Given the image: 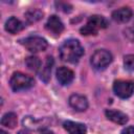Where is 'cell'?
<instances>
[{
	"mask_svg": "<svg viewBox=\"0 0 134 134\" xmlns=\"http://www.w3.org/2000/svg\"><path fill=\"white\" fill-rule=\"evenodd\" d=\"M59 52H60V58L64 62L76 63L84 54V48L77 40L69 39L66 40L60 46Z\"/></svg>",
	"mask_w": 134,
	"mask_h": 134,
	"instance_id": "1",
	"label": "cell"
},
{
	"mask_svg": "<svg viewBox=\"0 0 134 134\" xmlns=\"http://www.w3.org/2000/svg\"><path fill=\"white\" fill-rule=\"evenodd\" d=\"M9 84L14 91H21L32 87L34 80L29 75L24 74L22 72H15L10 77Z\"/></svg>",
	"mask_w": 134,
	"mask_h": 134,
	"instance_id": "2",
	"label": "cell"
},
{
	"mask_svg": "<svg viewBox=\"0 0 134 134\" xmlns=\"http://www.w3.org/2000/svg\"><path fill=\"white\" fill-rule=\"evenodd\" d=\"M114 93L120 98H128L134 93V82L128 80H117L113 84Z\"/></svg>",
	"mask_w": 134,
	"mask_h": 134,
	"instance_id": "3",
	"label": "cell"
},
{
	"mask_svg": "<svg viewBox=\"0 0 134 134\" xmlns=\"http://www.w3.org/2000/svg\"><path fill=\"white\" fill-rule=\"evenodd\" d=\"M112 62V54L106 49H98L91 55V64L95 69H105Z\"/></svg>",
	"mask_w": 134,
	"mask_h": 134,
	"instance_id": "4",
	"label": "cell"
},
{
	"mask_svg": "<svg viewBox=\"0 0 134 134\" xmlns=\"http://www.w3.org/2000/svg\"><path fill=\"white\" fill-rule=\"evenodd\" d=\"M23 46L29 50L30 52H40V51H44L47 48V41L42 38V37H38V36H34V37H28L26 39L23 40L22 42Z\"/></svg>",
	"mask_w": 134,
	"mask_h": 134,
	"instance_id": "5",
	"label": "cell"
},
{
	"mask_svg": "<svg viewBox=\"0 0 134 134\" xmlns=\"http://www.w3.org/2000/svg\"><path fill=\"white\" fill-rule=\"evenodd\" d=\"M68 103L69 105L75 110V111H85L87 108H88V100H87V97L82 95V94H79V93H74L72 95L69 96V99H68Z\"/></svg>",
	"mask_w": 134,
	"mask_h": 134,
	"instance_id": "6",
	"label": "cell"
},
{
	"mask_svg": "<svg viewBox=\"0 0 134 134\" xmlns=\"http://www.w3.org/2000/svg\"><path fill=\"white\" fill-rule=\"evenodd\" d=\"M46 29L54 35H60L64 29V24L61 19L54 15L50 16L46 22Z\"/></svg>",
	"mask_w": 134,
	"mask_h": 134,
	"instance_id": "7",
	"label": "cell"
},
{
	"mask_svg": "<svg viewBox=\"0 0 134 134\" xmlns=\"http://www.w3.org/2000/svg\"><path fill=\"white\" fill-rule=\"evenodd\" d=\"M74 77V73L71 69L62 66L57 69V79L62 85H69Z\"/></svg>",
	"mask_w": 134,
	"mask_h": 134,
	"instance_id": "8",
	"label": "cell"
},
{
	"mask_svg": "<svg viewBox=\"0 0 134 134\" xmlns=\"http://www.w3.org/2000/svg\"><path fill=\"white\" fill-rule=\"evenodd\" d=\"M133 16V12L130 7H120L112 13V18L114 21L119 22V23H126L128 22Z\"/></svg>",
	"mask_w": 134,
	"mask_h": 134,
	"instance_id": "9",
	"label": "cell"
},
{
	"mask_svg": "<svg viewBox=\"0 0 134 134\" xmlns=\"http://www.w3.org/2000/svg\"><path fill=\"white\" fill-rule=\"evenodd\" d=\"M63 127L69 134H86L87 133L86 126L81 122L66 120V121H64Z\"/></svg>",
	"mask_w": 134,
	"mask_h": 134,
	"instance_id": "10",
	"label": "cell"
},
{
	"mask_svg": "<svg viewBox=\"0 0 134 134\" xmlns=\"http://www.w3.org/2000/svg\"><path fill=\"white\" fill-rule=\"evenodd\" d=\"M105 114L109 120L118 125H126L128 121V116L118 110H106Z\"/></svg>",
	"mask_w": 134,
	"mask_h": 134,
	"instance_id": "11",
	"label": "cell"
},
{
	"mask_svg": "<svg viewBox=\"0 0 134 134\" xmlns=\"http://www.w3.org/2000/svg\"><path fill=\"white\" fill-rule=\"evenodd\" d=\"M24 28L23 23L16 17H10L5 22V30L9 34H17Z\"/></svg>",
	"mask_w": 134,
	"mask_h": 134,
	"instance_id": "12",
	"label": "cell"
},
{
	"mask_svg": "<svg viewBox=\"0 0 134 134\" xmlns=\"http://www.w3.org/2000/svg\"><path fill=\"white\" fill-rule=\"evenodd\" d=\"M87 23L91 24L97 30L100 29V28H106L108 26V21L103 16H98V15H93V16L89 17Z\"/></svg>",
	"mask_w": 134,
	"mask_h": 134,
	"instance_id": "13",
	"label": "cell"
},
{
	"mask_svg": "<svg viewBox=\"0 0 134 134\" xmlns=\"http://www.w3.org/2000/svg\"><path fill=\"white\" fill-rule=\"evenodd\" d=\"M17 121H18L17 115L14 112L5 113L1 118V125L6 127V128H10V129H13L17 126Z\"/></svg>",
	"mask_w": 134,
	"mask_h": 134,
	"instance_id": "14",
	"label": "cell"
},
{
	"mask_svg": "<svg viewBox=\"0 0 134 134\" xmlns=\"http://www.w3.org/2000/svg\"><path fill=\"white\" fill-rule=\"evenodd\" d=\"M53 65V59L51 57H47V60H46V63H45V66L43 67L42 69V72H41V80L44 81L45 83L48 82L49 77H50V73H51V67Z\"/></svg>",
	"mask_w": 134,
	"mask_h": 134,
	"instance_id": "15",
	"label": "cell"
},
{
	"mask_svg": "<svg viewBox=\"0 0 134 134\" xmlns=\"http://www.w3.org/2000/svg\"><path fill=\"white\" fill-rule=\"evenodd\" d=\"M42 17H43V12L38 8H31L25 13V18L29 23L37 22L40 19H42Z\"/></svg>",
	"mask_w": 134,
	"mask_h": 134,
	"instance_id": "16",
	"label": "cell"
},
{
	"mask_svg": "<svg viewBox=\"0 0 134 134\" xmlns=\"http://www.w3.org/2000/svg\"><path fill=\"white\" fill-rule=\"evenodd\" d=\"M25 64L27 66V68L34 72H37L40 67H41V61L38 57H35V55H30V57H27L25 59Z\"/></svg>",
	"mask_w": 134,
	"mask_h": 134,
	"instance_id": "17",
	"label": "cell"
},
{
	"mask_svg": "<svg viewBox=\"0 0 134 134\" xmlns=\"http://www.w3.org/2000/svg\"><path fill=\"white\" fill-rule=\"evenodd\" d=\"M23 126L27 129H30V130H37L40 126L39 124V120H37L36 118L31 117V116H26L23 118Z\"/></svg>",
	"mask_w": 134,
	"mask_h": 134,
	"instance_id": "18",
	"label": "cell"
},
{
	"mask_svg": "<svg viewBox=\"0 0 134 134\" xmlns=\"http://www.w3.org/2000/svg\"><path fill=\"white\" fill-rule=\"evenodd\" d=\"M124 66H125V69H127L129 71H133L134 70V54L125 55V58H124Z\"/></svg>",
	"mask_w": 134,
	"mask_h": 134,
	"instance_id": "19",
	"label": "cell"
},
{
	"mask_svg": "<svg viewBox=\"0 0 134 134\" xmlns=\"http://www.w3.org/2000/svg\"><path fill=\"white\" fill-rule=\"evenodd\" d=\"M80 31H81V34L84 35V36H89V35H96L98 30H97L96 28H94L91 24L87 23L86 25H84V26L80 29Z\"/></svg>",
	"mask_w": 134,
	"mask_h": 134,
	"instance_id": "20",
	"label": "cell"
},
{
	"mask_svg": "<svg viewBox=\"0 0 134 134\" xmlns=\"http://www.w3.org/2000/svg\"><path fill=\"white\" fill-rule=\"evenodd\" d=\"M125 36L130 41H134V28H127L125 30Z\"/></svg>",
	"mask_w": 134,
	"mask_h": 134,
	"instance_id": "21",
	"label": "cell"
},
{
	"mask_svg": "<svg viewBox=\"0 0 134 134\" xmlns=\"http://www.w3.org/2000/svg\"><path fill=\"white\" fill-rule=\"evenodd\" d=\"M121 134H134V127H127L122 129Z\"/></svg>",
	"mask_w": 134,
	"mask_h": 134,
	"instance_id": "22",
	"label": "cell"
},
{
	"mask_svg": "<svg viewBox=\"0 0 134 134\" xmlns=\"http://www.w3.org/2000/svg\"><path fill=\"white\" fill-rule=\"evenodd\" d=\"M40 134H53L52 131H50L49 129H46V128H42L40 130Z\"/></svg>",
	"mask_w": 134,
	"mask_h": 134,
	"instance_id": "23",
	"label": "cell"
},
{
	"mask_svg": "<svg viewBox=\"0 0 134 134\" xmlns=\"http://www.w3.org/2000/svg\"><path fill=\"white\" fill-rule=\"evenodd\" d=\"M18 134H29V133L27 131H25V130H21V131L18 132Z\"/></svg>",
	"mask_w": 134,
	"mask_h": 134,
	"instance_id": "24",
	"label": "cell"
},
{
	"mask_svg": "<svg viewBox=\"0 0 134 134\" xmlns=\"http://www.w3.org/2000/svg\"><path fill=\"white\" fill-rule=\"evenodd\" d=\"M0 134H8V133L5 132V131H3V130H1V131H0Z\"/></svg>",
	"mask_w": 134,
	"mask_h": 134,
	"instance_id": "25",
	"label": "cell"
}]
</instances>
